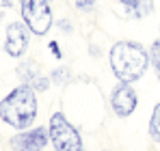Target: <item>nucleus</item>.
<instances>
[{
  "instance_id": "nucleus-16",
  "label": "nucleus",
  "mask_w": 160,
  "mask_h": 151,
  "mask_svg": "<svg viewBox=\"0 0 160 151\" xmlns=\"http://www.w3.org/2000/svg\"><path fill=\"white\" fill-rule=\"evenodd\" d=\"M48 48H50V52L54 54V58H58V61L63 58V52H61V48H58V43H56V41H50V43H48Z\"/></svg>"
},
{
  "instance_id": "nucleus-6",
  "label": "nucleus",
  "mask_w": 160,
  "mask_h": 151,
  "mask_svg": "<svg viewBox=\"0 0 160 151\" xmlns=\"http://www.w3.org/2000/svg\"><path fill=\"white\" fill-rule=\"evenodd\" d=\"M50 143V134L48 127H30V129H22L11 138V149L13 151H43L46 145Z\"/></svg>"
},
{
  "instance_id": "nucleus-9",
  "label": "nucleus",
  "mask_w": 160,
  "mask_h": 151,
  "mask_svg": "<svg viewBox=\"0 0 160 151\" xmlns=\"http://www.w3.org/2000/svg\"><path fill=\"white\" fill-rule=\"evenodd\" d=\"M147 132H149V138H152L154 143H160V101L154 106V110H152Z\"/></svg>"
},
{
  "instance_id": "nucleus-19",
  "label": "nucleus",
  "mask_w": 160,
  "mask_h": 151,
  "mask_svg": "<svg viewBox=\"0 0 160 151\" xmlns=\"http://www.w3.org/2000/svg\"><path fill=\"white\" fill-rule=\"evenodd\" d=\"M2 7H7V9H9V7H11V0H2Z\"/></svg>"
},
{
  "instance_id": "nucleus-14",
  "label": "nucleus",
  "mask_w": 160,
  "mask_h": 151,
  "mask_svg": "<svg viewBox=\"0 0 160 151\" xmlns=\"http://www.w3.org/2000/svg\"><path fill=\"white\" fill-rule=\"evenodd\" d=\"M30 86H32L37 93H43V91H48V86H50V78H48V76H39Z\"/></svg>"
},
{
  "instance_id": "nucleus-15",
  "label": "nucleus",
  "mask_w": 160,
  "mask_h": 151,
  "mask_svg": "<svg viewBox=\"0 0 160 151\" xmlns=\"http://www.w3.org/2000/svg\"><path fill=\"white\" fill-rule=\"evenodd\" d=\"M56 26H58V30L65 32V35H72V32H74V26H72L69 20H61V22H56Z\"/></svg>"
},
{
  "instance_id": "nucleus-4",
  "label": "nucleus",
  "mask_w": 160,
  "mask_h": 151,
  "mask_svg": "<svg viewBox=\"0 0 160 151\" xmlns=\"http://www.w3.org/2000/svg\"><path fill=\"white\" fill-rule=\"evenodd\" d=\"M22 22L32 35H46L54 24L50 0H20Z\"/></svg>"
},
{
  "instance_id": "nucleus-3",
  "label": "nucleus",
  "mask_w": 160,
  "mask_h": 151,
  "mask_svg": "<svg viewBox=\"0 0 160 151\" xmlns=\"http://www.w3.org/2000/svg\"><path fill=\"white\" fill-rule=\"evenodd\" d=\"M48 134L54 151H84V143L78 127L74 125L61 110L52 112L48 121Z\"/></svg>"
},
{
  "instance_id": "nucleus-7",
  "label": "nucleus",
  "mask_w": 160,
  "mask_h": 151,
  "mask_svg": "<svg viewBox=\"0 0 160 151\" xmlns=\"http://www.w3.org/2000/svg\"><path fill=\"white\" fill-rule=\"evenodd\" d=\"M28 30L24 22H9L4 30V52L11 58H22L28 50Z\"/></svg>"
},
{
  "instance_id": "nucleus-10",
  "label": "nucleus",
  "mask_w": 160,
  "mask_h": 151,
  "mask_svg": "<svg viewBox=\"0 0 160 151\" xmlns=\"http://www.w3.org/2000/svg\"><path fill=\"white\" fill-rule=\"evenodd\" d=\"M48 78L56 86H65V84L72 82V69L69 67H56V69H52V74L48 76Z\"/></svg>"
},
{
  "instance_id": "nucleus-2",
  "label": "nucleus",
  "mask_w": 160,
  "mask_h": 151,
  "mask_svg": "<svg viewBox=\"0 0 160 151\" xmlns=\"http://www.w3.org/2000/svg\"><path fill=\"white\" fill-rule=\"evenodd\" d=\"M0 119L18 132L28 129L37 119V91L30 84L11 89L0 100Z\"/></svg>"
},
{
  "instance_id": "nucleus-8",
  "label": "nucleus",
  "mask_w": 160,
  "mask_h": 151,
  "mask_svg": "<svg viewBox=\"0 0 160 151\" xmlns=\"http://www.w3.org/2000/svg\"><path fill=\"white\" fill-rule=\"evenodd\" d=\"M18 76H20L22 84H32L41 74H39V67H37L32 61H28V63H22V65L18 67Z\"/></svg>"
},
{
  "instance_id": "nucleus-13",
  "label": "nucleus",
  "mask_w": 160,
  "mask_h": 151,
  "mask_svg": "<svg viewBox=\"0 0 160 151\" xmlns=\"http://www.w3.org/2000/svg\"><path fill=\"white\" fill-rule=\"evenodd\" d=\"M74 4H76V9H78L80 13H91L95 9L98 0H74Z\"/></svg>"
},
{
  "instance_id": "nucleus-12",
  "label": "nucleus",
  "mask_w": 160,
  "mask_h": 151,
  "mask_svg": "<svg viewBox=\"0 0 160 151\" xmlns=\"http://www.w3.org/2000/svg\"><path fill=\"white\" fill-rule=\"evenodd\" d=\"M154 13V0H138L136 9L132 11V15L136 20H143V17H149Z\"/></svg>"
},
{
  "instance_id": "nucleus-11",
  "label": "nucleus",
  "mask_w": 160,
  "mask_h": 151,
  "mask_svg": "<svg viewBox=\"0 0 160 151\" xmlns=\"http://www.w3.org/2000/svg\"><path fill=\"white\" fill-rule=\"evenodd\" d=\"M147 54H149V65L154 67V71L158 76V82H160V39H156V41L149 46Z\"/></svg>"
},
{
  "instance_id": "nucleus-1",
  "label": "nucleus",
  "mask_w": 160,
  "mask_h": 151,
  "mask_svg": "<svg viewBox=\"0 0 160 151\" xmlns=\"http://www.w3.org/2000/svg\"><path fill=\"white\" fill-rule=\"evenodd\" d=\"M108 63H110V69H112V74H115V78L119 82L134 84L147 71V67H149V54H147V50L138 41L123 39V41H117L110 48Z\"/></svg>"
},
{
  "instance_id": "nucleus-18",
  "label": "nucleus",
  "mask_w": 160,
  "mask_h": 151,
  "mask_svg": "<svg viewBox=\"0 0 160 151\" xmlns=\"http://www.w3.org/2000/svg\"><path fill=\"white\" fill-rule=\"evenodd\" d=\"M89 52H91V54H93V56H95V54H100V50H98V48H95V46H91V48H89Z\"/></svg>"
},
{
  "instance_id": "nucleus-5",
  "label": "nucleus",
  "mask_w": 160,
  "mask_h": 151,
  "mask_svg": "<svg viewBox=\"0 0 160 151\" xmlns=\"http://www.w3.org/2000/svg\"><path fill=\"white\" fill-rule=\"evenodd\" d=\"M136 106H138V95H136L134 86L126 82H117L110 93V108H112L115 117H119V119L132 117Z\"/></svg>"
},
{
  "instance_id": "nucleus-17",
  "label": "nucleus",
  "mask_w": 160,
  "mask_h": 151,
  "mask_svg": "<svg viewBox=\"0 0 160 151\" xmlns=\"http://www.w3.org/2000/svg\"><path fill=\"white\" fill-rule=\"evenodd\" d=\"M119 2H121V4L130 11V13H132L134 9H136V4H138V0H119Z\"/></svg>"
}]
</instances>
